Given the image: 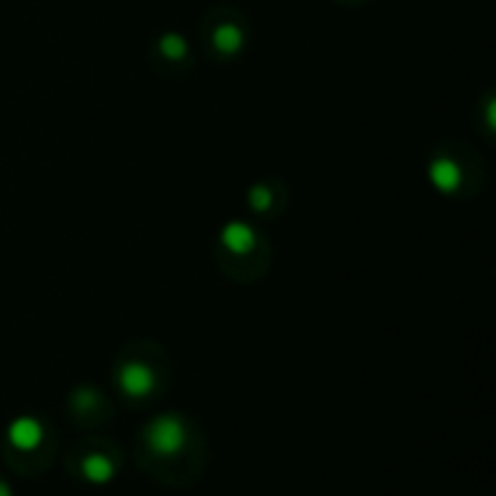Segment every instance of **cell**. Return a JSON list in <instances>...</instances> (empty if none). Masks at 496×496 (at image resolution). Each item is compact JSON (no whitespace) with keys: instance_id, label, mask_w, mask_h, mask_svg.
<instances>
[{"instance_id":"obj_1","label":"cell","mask_w":496,"mask_h":496,"mask_svg":"<svg viewBox=\"0 0 496 496\" xmlns=\"http://www.w3.org/2000/svg\"><path fill=\"white\" fill-rule=\"evenodd\" d=\"M186 424H183L180 415L163 412L152 418V424L145 426V444L154 450V456H178L183 447H186Z\"/></svg>"},{"instance_id":"obj_2","label":"cell","mask_w":496,"mask_h":496,"mask_svg":"<svg viewBox=\"0 0 496 496\" xmlns=\"http://www.w3.org/2000/svg\"><path fill=\"white\" fill-rule=\"evenodd\" d=\"M117 384H120V389L128 398H145V395H152V392H154L157 377H154V368L152 366L131 360V363H122L120 366Z\"/></svg>"},{"instance_id":"obj_3","label":"cell","mask_w":496,"mask_h":496,"mask_svg":"<svg viewBox=\"0 0 496 496\" xmlns=\"http://www.w3.org/2000/svg\"><path fill=\"white\" fill-rule=\"evenodd\" d=\"M247 44V32L241 21H221V24H212L210 29V47L224 55V59H233Z\"/></svg>"},{"instance_id":"obj_4","label":"cell","mask_w":496,"mask_h":496,"mask_svg":"<svg viewBox=\"0 0 496 496\" xmlns=\"http://www.w3.org/2000/svg\"><path fill=\"white\" fill-rule=\"evenodd\" d=\"M426 178L438 189V192H447V194H456L461 186H465V171L456 163L453 157H433L430 160V169H426Z\"/></svg>"},{"instance_id":"obj_5","label":"cell","mask_w":496,"mask_h":496,"mask_svg":"<svg viewBox=\"0 0 496 496\" xmlns=\"http://www.w3.org/2000/svg\"><path fill=\"white\" fill-rule=\"evenodd\" d=\"M221 247L233 256H250L259 247V233L247 221H227L221 227Z\"/></svg>"},{"instance_id":"obj_6","label":"cell","mask_w":496,"mask_h":496,"mask_svg":"<svg viewBox=\"0 0 496 496\" xmlns=\"http://www.w3.org/2000/svg\"><path fill=\"white\" fill-rule=\"evenodd\" d=\"M9 444L18 447V450H38L44 442V424L38 418H32V415H21L12 424H9Z\"/></svg>"},{"instance_id":"obj_7","label":"cell","mask_w":496,"mask_h":496,"mask_svg":"<svg viewBox=\"0 0 496 496\" xmlns=\"http://www.w3.org/2000/svg\"><path fill=\"white\" fill-rule=\"evenodd\" d=\"M82 476L94 484H105L117 476V465H113V459L105 453H90L82 461Z\"/></svg>"},{"instance_id":"obj_8","label":"cell","mask_w":496,"mask_h":496,"mask_svg":"<svg viewBox=\"0 0 496 496\" xmlns=\"http://www.w3.org/2000/svg\"><path fill=\"white\" fill-rule=\"evenodd\" d=\"M154 50L160 59H166L171 64H180L189 59V41L180 36V32H163V36L157 38Z\"/></svg>"},{"instance_id":"obj_9","label":"cell","mask_w":496,"mask_h":496,"mask_svg":"<svg viewBox=\"0 0 496 496\" xmlns=\"http://www.w3.org/2000/svg\"><path fill=\"white\" fill-rule=\"evenodd\" d=\"M250 206L256 212L273 210V186H268V183H259V186H252L250 189Z\"/></svg>"},{"instance_id":"obj_10","label":"cell","mask_w":496,"mask_h":496,"mask_svg":"<svg viewBox=\"0 0 496 496\" xmlns=\"http://www.w3.org/2000/svg\"><path fill=\"white\" fill-rule=\"evenodd\" d=\"M73 407L79 409V412H90V409H96L99 407V392L94 389V386H79L76 392H73Z\"/></svg>"},{"instance_id":"obj_11","label":"cell","mask_w":496,"mask_h":496,"mask_svg":"<svg viewBox=\"0 0 496 496\" xmlns=\"http://www.w3.org/2000/svg\"><path fill=\"white\" fill-rule=\"evenodd\" d=\"M0 496H15V493H12V488H9L6 482H0Z\"/></svg>"}]
</instances>
